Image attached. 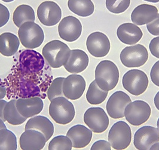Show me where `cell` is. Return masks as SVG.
I'll return each instance as SVG.
<instances>
[{
	"instance_id": "6da1fadb",
	"label": "cell",
	"mask_w": 159,
	"mask_h": 150,
	"mask_svg": "<svg viewBox=\"0 0 159 150\" xmlns=\"http://www.w3.org/2000/svg\"><path fill=\"white\" fill-rule=\"evenodd\" d=\"M95 81L98 86L105 91L114 89L119 80V71L117 65L109 60L98 63L95 71Z\"/></svg>"
},
{
	"instance_id": "7a4b0ae2",
	"label": "cell",
	"mask_w": 159,
	"mask_h": 150,
	"mask_svg": "<svg viewBox=\"0 0 159 150\" xmlns=\"http://www.w3.org/2000/svg\"><path fill=\"white\" fill-rule=\"evenodd\" d=\"M42 53L52 68H59L67 62L71 55V49L60 40H52L44 46Z\"/></svg>"
},
{
	"instance_id": "3957f363",
	"label": "cell",
	"mask_w": 159,
	"mask_h": 150,
	"mask_svg": "<svg viewBox=\"0 0 159 150\" xmlns=\"http://www.w3.org/2000/svg\"><path fill=\"white\" fill-rule=\"evenodd\" d=\"M49 114L57 124L65 125L74 119L75 111L73 104L64 96L53 99L49 105Z\"/></svg>"
},
{
	"instance_id": "277c9868",
	"label": "cell",
	"mask_w": 159,
	"mask_h": 150,
	"mask_svg": "<svg viewBox=\"0 0 159 150\" xmlns=\"http://www.w3.org/2000/svg\"><path fill=\"white\" fill-rule=\"evenodd\" d=\"M18 35L22 44L28 49L40 47L44 40L43 29L34 22H27L22 24L19 29Z\"/></svg>"
},
{
	"instance_id": "5b68a950",
	"label": "cell",
	"mask_w": 159,
	"mask_h": 150,
	"mask_svg": "<svg viewBox=\"0 0 159 150\" xmlns=\"http://www.w3.org/2000/svg\"><path fill=\"white\" fill-rule=\"evenodd\" d=\"M148 78L143 71L131 70L126 72L123 77L122 84L124 89L134 96L143 93L148 86Z\"/></svg>"
},
{
	"instance_id": "8992f818",
	"label": "cell",
	"mask_w": 159,
	"mask_h": 150,
	"mask_svg": "<svg viewBox=\"0 0 159 150\" xmlns=\"http://www.w3.org/2000/svg\"><path fill=\"white\" fill-rule=\"evenodd\" d=\"M108 139L114 150H125L132 141L131 129L126 122L117 121L110 129Z\"/></svg>"
},
{
	"instance_id": "52a82bcc",
	"label": "cell",
	"mask_w": 159,
	"mask_h": 150,
	"mask_svg": "<svg viewBox=\"0 0 159 150\" xmlns=\"http://www.w3.org/2000/svg\"><path fill=\"white\" fill-rule=\"evenodd\" d=\"M151 108L148 103L138 100L129 103L125 110V117L127 121L133 126L143 125L150 119Z\"/></svg>"
},
{
	"instance_id": "ba28073f",
	"label": "cell",
	"mask_w": 159,
	"mask_h": 150,
	"mask_svg": "<svg viewBox=\"0 0 159 150\" xmlns=\"http://www.w3.org/2000/svg\"><path fill=\"white\" fill-rule=\"evenodd\" d=\"M120 59L127 68H137L143 66L148 59L147 48L142 44L126 47L121 52Z\"/></svg>"
},
{
	"instance_id": "9c48e42d",
	"label": "cell",
	"mask_w": 159,
	"mask_h": 150,
	"mask_svg": "<svg viewBox=\"0 0 159 150\" xmlns=\"http://www.w3.org/2000/svg\"><path fill=\"white\" fill-rule=\"evenodd\" d=\"M83 119L89 129L96 134L105 132L110 123L107 113L100 107H92L88 109L84 112Z\"/></svg>"
},
{
	"instance_id": "30bf717a",
	"label": "cell",
	"mask_w": 159,
	"mask_h": 150,
	"mask_svg": "<svg viewBox=\"0 0 159 150\" xmlns=\"http://www.w3.org/2000/svg\"><path fill=\"white\" fill-rule=\"evenodd\" d=\"M86 47L90 55L95 57H103L108 54L111 44L108 37L105 34L95 32L88 36Z\"/></svg>"
},
{
	"instance_id": "8fae6325",
	"label": "cell",
	"mask_w": 159,
	"mask_h": 150,
	"mask_svg": "<svg viewBox=\"0 0 159 150\" xmlns=\"http://www.w3.org/2000/svg\"><path fill=\"white\" fill-rule=\"evenodd\" d=\"M37 16L40 22L47 26H55L62 17V10L55 2H43L37 9Z\"/></svg>"
},
{
	"instance_id": "7c38bea8",
	"label": "cell",
	"mask_w": 159,
	"mask_h": 150,
	"mask_svg": "<svg viewBox=\"0 0 159 150\" xmlns=\"http://www.w3.org/2000/svg\"><path fill=\"white\" fill-rule=\"evenodd\" d=\"M82 25L75 17L68 16L62 19L58 26L60 37L67 42L75 41L81 35Z\"/></svg>"
},
{
	"instance_id": "4fadbf2b",
	"label": "cell",
	"mask_w": 159,
	"mask_h": 150,
	"mask_svg": "<svg viewBox=\"0 0 159 150\" xmlns=\"http://www.w3.org/2000/svg\"><path fill=\"white\" fill-rule=\"evenodd\" d=\"M132 102L129 95L123 91L114 92L108 99L106 109L108 114L113 119L125 117V110L127 105Z\"/></svg>"
},
{
	"instance_id": "5bb4252c",
	"label": "cell",
	"mask_w": 159,
	"mask_h": 150,
	"mask_svg": "<svg viewBox=\"0 0 159 150\" xmlns=\"http://www.w3.org/2000/svg\"><path fill=\"white\" fill-rule=\"evenodd\" d=\"M159 141V130L154 127H142L134 135V143L137 150H149L152 145Z\"/></svg>"
},
{
	"instance_id": "9a60e30c",
	"label": "cell",
	"mask_w": 159,
	"mask_h": 150,
	"mask_svg": "<svg viewBox=\"0 0 159 150\" xmlns=\"http://www.w3.org/2000/svg\"><path fill=\"white\" fill-rule=\"evenodd\" d=\"M86 86V81L81 75H70L65 78L63 83L64 96L72 101L79 99L84 93Z\"/></svg>"
},
{
	"instance_id": "2e32d148",
	"label": "cell",
	"mask_w": 159,
	"mask_h": 150,
	"mask_svg": "<svg viewBox=\"0 0 159 150\" xmlns=\"http://www.w3.org/2000/svg\"><path fill=\"white\" fill-rule=\"evenodd\" d=\"M47 142L41 132L33 129L26 130L19 139L20 148L23 150H42Z\"/></svg>"
},
{
	"instance_id": "e0dca14e",
	"label": "cell",
	"mask_w": 159,
	"mask_h": 150,
	"mask_svg": "<svg viewBox=\"0 0 159 150\" xmlns=\"http://www.w3.org/2000/svg\"><path fill=\"white\" fill-rule=\"evenodd\" d=\"M19 63L24 71L37 72L43 69L44 60L39 52L32 50H26L20 55Z\"/></svg>"
},
{
	"instance_id": "ac0fdd59",
	"label": "cell",
	"mask_w": 159,
	"mask_h": 150,
	"mask_svg": "<svg viewBox=\"0 0 159 150\" xmlns=\"http://www.w3.org/2000/svg\"><path fill=\"white\" fill-rule=\"evenodd\" d=\"M68 136L72 143V147L75 148H83L88 146L92 139L91 130L82 125H77L71 127L67 132Z\"/></svg>"
},
{
	"instance_id": "d6986e66",
	"label": "cell",
	"mask_w": 159,
	"mask_h": 150,
	"mask_svg": "<svg viewBox=\"0 0 159 150\" xmlns=\"http://www.w3.org/2000/svg\"><path fill=\"white\" fill-rule=\"evenodd\" d=\"M16 108L23 117L28 119L40 114L44 108V103L39 97L20 98L16 101Z\"/></svg>"
},
{
	"instance_id": "ffe728a7",
	"label": "cell",
	"mask_w": 159,
	"mask_h": 150,
	"mask_svg": "<svg viewBox=\"0 0 159 150\" xmlns=\"http://www.w3.org/2000/svg\"><path fill=\"white\" fill-rule=\"evenodd\" d=\"M117 35L121 43L127 45H132L141 40L143 33L140 28L135 24L125 23L119 26Z\"/></svg>"
},
{
	"instance_id": "44dd1931",
	"label": "cell",
	"mask_w": 159,
	"mask_h": 150,
	"mask_svg": "<svg viewBox=\"0 0 159 150\" xmlns=\"http://www.w3.org/2000/svg\"><path fill=\"white\" fill-rule=\"evenodd\" d=\"M89 62V56L84 51L74 49L71 50V55L67 62L64 65V68L68 72L77 74L84 71Z\"/></svg>"
},
{
	"instance_id": "7402d4cb",
	"label": "cell",
	"mask_w": 159,
	"mask_h": 150,
	"mask_svg": "<svg viewBox=\"0 0 159 150\" xmlns=\"http://www.w3.org/2000/svg\"><path fill=\"white\" fill-rule=\"evenodd\" d=\"M157 16L158 9L156 6L143 4L133 10L131 20L134 24L141 26L152 22Z\"/></svg>"
},
{
	"instance_id": "603a6c76",
	"label": "cell",
	"mask_w": 159,
	"mask_h": 150,
	"mask_svg": "<svg viewBox=\"0 0 159 150\" xmlns=\"http://www.w3.org/2000/svg\"><path fill=\"white\" fill-rule=\"evenodd\" d=\"M33 129L41 132L48 141L54 134V126L49 119L41 116L34 117L26 123L25 130Z\"/></svg>"
},
{
	"instance_id": "cb8c5ba5",
	"label": "cell",
	"mask_w": 159,
	"mask_h": 150,
	"mask_svg": "<svg viewBox=\"0 0 159 150\" xmlns=\"http://www.w3.org/2000/svg\"><path fill=\"white\" fill-rule=\"evenodd\" d=\"M20 46L18 37L13 33L4 32L0 35V53L4 56H12Z\"/></svg>"
},
{
	"instance_id": "d4e9b609",
	"label": "cell",
	"mask_w": 159,
	"mask_h": 150,
	"mask_svg": "<svg viewBox=\"0 0 159 150\" xmlns=\"http://www.w3.org/2000/svg\"><path fill=\"white\" fill-rule=\"evenodd\" d=\"M68 7L72 13L81 17L91 16L95 11L92 0H68Z\"/></svg>"
},
{
	"instance_id": "484cf974",
	"label": "cell",
	"mask_w": 159,
	"mask_h": 150,
	"mask_svg": "<svg viewBox=\"0 0 159 150\" xmlns=\"http://www.w3.org/2000/svg\"><path fill=\"white\" fill-rule=\"evenodd\" d=\"M35 11L32 7L29 5H20L17 7L13 13V20L18 28H20L25 22H35Z\"/></svg>"
},
{
	"instance_id": "4316f807",
	"label": "cell",
	"mask_w": 159,
	"mask_h": 150,
	"mask_svg": "<svg viewBox=\"0 0 159 150\" xmlns=\"http://www.w3.org/2000/svg\"><path fill=\"white\" fill-rule=\"evenodd\" d=\"M16 101L13 99L7 102L4 109V117L6 121L14 126L24 123L27 119L19 112L16 108Z\"/></svg>"
},
{
	"instance_id": "83f0119b",
	"label": "cell",
	"mask_w": 159,
	"mask_h": 150,
	"mask_svg": "<svg viewBox=\"0 0 159 150\" xmlns=\"http://www.w3.org/2000/svg\"><path fill=\"white\" fill-rule=\"evenodd\" d=\"M108 95V91H105L99 87L95 80L93 81L88 88L86 99L91 105H99L104 102Z\"/></svg>"
},
{
	"instance_id": "f1b7e54d",
	"label": "cell",
	"mask_w": 159,
	"mask_h": 150,
	"mask_svg": "<svg viewBox=\"0 0 159 150\" xmlns=\"http://www.w3.org/2000/svg\"><path fill=\"white\" fill-rule=\"evenodd\" d=\"M17 148L16 135L7 128L0 130V150H16Z\"/></svg>"
},
{
	"instance_id": "f546056e",
	"label": "cell",
	"mask_w": 159,
	"mask_h": 150,
	"mask_svg": "<svg viewBox=\"0 0 159 150\" xmlns=\"http://www.w3.org/2000/svg\"><path fill=\"white\" fill-rule=\"evenodd\" d=\"M72 143L68 136L59 135L55 137L49 143L48 150H71Z\"/></svg>"
},
{
	"instance_id": "4dcf8cb0",
	"label": "cell",
	"mask_w": 159,
	"mask_h": 150,
	"mask_svg": "<svg viewBox=\"0 0 159 150\" xmlns=\"http://www.w3.org/2000/svg\"><path fill=\"white\" fill-rule=\"evenodd\" d=\"M65 77H58L54 80L48 90V98L49 101L57 97L64 96L63 93V83Z\"/></svg>"
},
{
	"instance_id": "1f68e13d",
	"label": "cell",
	"mask_w": 159,
	"mask_h": 150,
	"mask_svg": "<svg viewBox=\"0 0 159 150\" xmlns=\"http://www.w3.org/2000/svg\"><path fill=\"white\" fill-rule=\"evenodd\" d=\"M130 4V0H106V7L112 13L125 12Z\"/></svg>"
},
{
	"instance_id": "d6a6232c",
	"label": "cell",
	"mask_w": 159,
	"mask_h": 150,
	"mask_svg": "<svg viewBox=\"0 0 159 150\" xmlns=\"http://www.w3.org/2000/svg\"><path fill=\"white\" fill-rule=\"evenodd\" d=\"M10 19V11L8 8L0 3V28L8 22Z\"/></svg>"
},
{
	"instance_id": "836d02e7",
	"label": "cell",
	"mask_w": 159,
	"mask_h": 150,
	"mask_svg": "<svg viewBox=\"0 0 159 150\" xmlns=\"http://www.w3.org/2000/svg\"><path fill=\"white\" fill-rule=\"evenodd\" d=\"M150 77L152 82L159 87V61L152 66L150 72Z\"/></svg>"
},
{
	"instance_id": "e575fe53",
	"label": "cell",
	"mask_w": 159,
	"mask_h": 150,
	"mask_svg": "<svg viewBox=\"0 0 159 150\" xmlns=\"http://www.w3.org/2000/svg\"><path fill=\"white\" fill-rule=\"evenodd\" d=\"M147 28L152 35H159V14L152 22L147 24Z\"/></svg>"
},
{
	"instance_id": "d590c367",
	"label": "cell",
	"mask_w": 159,
	"mask_h": 150,
	"mask_svg": "<svg viewBox=\"0 0 159 150\" xmlns=\"http://www.w3.org/2000/svg\"><path fill=\"white\" fill-rule=\"evenodd\" d=\"M149 48L151 55L159 59V37L151 40L149 44Z\"/></svg>"
},
{
	"instance_id": "8d00e7d4",
	"label": "cell",
	"mask_w": 159,
	"mask_h": 150,
	"mask_svg": "<svg viewBox=\"0 0 159 150\" xmlns=\"http://www.w3.org/2000/svg\"><path fill=\"white\" fill-rule=\"evenodd\" d=\"M91 150H111V144L110 142L105 140H99L95 142L91 148Z\"/></svg>"
},
{
	"instance_id": "74e56055",
	"label": "cell",
	"mask_w": 159,
	"mask_h": 150,
	"mask_svg": "<svg viewBox=\"0 0 159 150\" xmlns=\"http://www.w3.org/2000/svg\"><path fill=\"white\" fill-rule=\"evenodd\" d=\"M7 103V101L2 99H0V119H1L4 122L6 121V120L4 117V109Z\"/></svg>"
},
{
	"instance_id": "f35d334b",
	"label": "cell",
	"mask_w": 159,
	"mask_h": 150,
	"mask_svg": "<svg viewBox=\"0 0 159 150\" xmlns=\"http://www.w3.org/2000/svg\"><path fill=\"white\" fill-rule=\"evenodd\" d=\"M6 89L0 86V99H2L6 95Z\"/></svg>"
},
{
	"instance_id": "ab89813d",
	"label": "cell",
	"mask_w": 159,
	"mask_h": 150,
	"mask_svg": "<svg viewBox=\"0 0 159 150\" xmlns=\"http://www.w3.org/2000/svg\"><path fill=\"white\" fill-rule=\"evenodd\" d=\"M154 103L156 108L159 111V92L157 93V94L154 96Z\"/></svg>"
},
{
	"instance_id": "60d3db41",
	"label": "cell",
	"mask_w": 159,
	"mask_h": 150,
	"mask_svg": "<svg viewBox=\"0 0 159 150\" xmlns=\"http://www.w3.org/2000/svg\"><path fill=\"white\" fill-rule=\"evenodd\" d=\"M150 150H159V143L157 142L155 144L152 145L150 148Z\"/></svg>"
},
{
	"instance_id": "b9f144b4",
	"label": "cell",
	"mask_w": 159,
	"mask_h": 150,
	"mask_svg": "<svg viewBox=\"0 0 159 150\" xmlns=\"http://www.w3.org/2000/svg\"><path fill=\"white\" fill-rule=\"evenodd\" d=\"M6 126L4 124V121H2L1 119H0V130L2 129H6Z\"/></svg>"
},
{
	"instance_id": "7bdbcfd3",
	"label": "cell",
	"mask_w": 159,
	"mask_h": 150,
	"mask_svg": "<svg viewBox=\"0 0 159 150\" xmlns=\"http://www.w3.org/2000/svg\"><path fill=\"white\" fill-rule=\"evenodd\" d=\"M144 1L150 2H153V3H157L159 2V0H144Z\"/></svg>"
},
{
	"instance_id": "ee69618b",
	"label": "cell",
	"mask_w": 159,
	"mask_h": 150,
	"mask_svg": "<svg viewBox=\"0 0 159 150\" xmlns=\"http://www.w3.org/2000/svg\"><path fill=\"white\" fill-rule=\"evenodd\" d=\"M1 1H4L5 2H12V1H13L15 0H1Z\"/></svg>"
},
{
	"instance_id": "f6af8a7d",
	"label": "cell",
	"mask_w": 159,
	"mask_h": 150,
	"mask_svg": "<svg viewBox=\"0 0 159 150\" xmlns=\"http://www.w3.org/2000/svg\"><path fill=\"white\" fill-rule=\"evenodd\" d=\"M157 129L159 130V118L157 120Z\"/></svg>"
}]
</instances>
